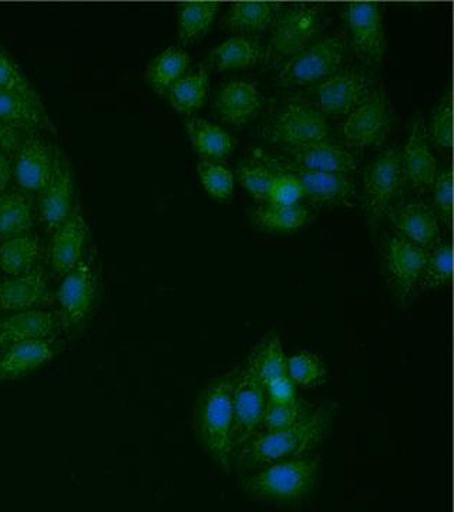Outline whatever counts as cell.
<instances>
[{
    "instance_id": "e575fe53",
    "label": "cell",
    "mask_w": 454,
    "mask_h": 512,
    "mask_svg": "<svg viewBox=\"0 0 454 512\" xmlns=\"http://www.w3.org/2000/svg\"><path fill=\"white\" fill-rule=\"evenodd\" d=\"M39 256L38 239L29 235L8 239L0 247V266L9 276H20L32 271Z\"/></svg>"
},
{
    "instance_id": "d6986e66",
    "label": "cell",
    "mask_w": 454,
    "mask_h": 512,
    "mask_svg": "<svg viewBox=\"0 0 454 512\" xmlns=\"http://www.w3.org/2000/svg\"><path fill=\"white\" fill-rule=\"evenodd\" d=\"M86 235V221L82 211L76 208L53 234L50 256H52V266L56 274L67 275L76 268L82 258Z\"/></svg>"
},
{
    "instance_id": "836d02e7",
    "label": "cell",
    "mask_w": 454,
    "mask_h": 512,
    "mask_svg": "<svg viewBox=\"0 0 454 512\" xmlns=\"http://www.w3.org/2000/svg\"><path fill=\"white\" fill-rule=\"evenodd\" d=\"M33 225L32 205L18 191L0 195V238L12 239L28 232Z\"/></svg>"
},
{
    "instance_id": "7a4b0ae2",
    "label": "cell",
    "mask_w": 454,
    "mask_h": 512,
    "mask_svg": "<svg viewBox=\"0 0 454 512\" xmlns=\"http://www.w3.org/2000/svg\"><path fill=\"white\" fill-rule=\"evenodd\" d=\"M238 369L204 387L194 407V430L201 446L224 468H232V394Z\"/></svg>"
},
{
    "instance_id": "3957f363",
    "label": "cell",
    "mask_w": 454,
    "mask_h": 512,
    "mask_svg": "<svg viewBox=\"0 0 454 512\" xmlns=\"http://www.w3.org/2000/svg\"><path fill=\"white\" fill-rule=\"evenodd\" d=\"M321 458L308 454L255 471L242 481L245 493L265 504L298 505L314 493Z\"/></svg>"
},
{
    "instance_id": "7c38bea8",
    "label": "cell",
    "mask_w": 454,
    "mask_h": 512,
    "mask_svg": "<svg viewBox=\"0 0 454 512\" xmlns=\"http://www.w3.org/2000/svg\"><path fill=\"white\" fill-rule=\"evenodd\" d=\"M342 16L348 25L356 55L368 66H379L385 59L386 36L378 3H346Z\"/></svg>"
},
{
    "instance_id": "8fae6325",
    "label": "cell",
    "mask_w": 454,
    "mask_h": 512,
    "mask_svg": "<svg viewBox=\"0 0 454 512\" xmlns=\"http://www.w3.org/2000/svg\"><path fill=\"white\" fill-rule=\"evenodd\" d=\"M376 89L371 74L359 69H343L315 87L316 109L325 117L349 116L369 99Z\"/></svg>"
},
{
    "instance_id": "5bb4252c",
    "label": "cell",
    "mask_w": 454,
    "mask_h": 512,
    "mask_svg": "<svg viewBox=\"0 0 454 512\" xmlns=\"http://www.w3.org/2000/svg\"><path fill=\"white\" fill-rule=\"evenodd\" d=\"M386 215L396 235L408 239L425 251H430L442 242L439 218L426 202L410 200L390 208Z\"/></svg>"
},
{
    "instance_id": "ffe728a7",
    "label": "cell",
    "mask_w": 454,
    "mask_h": 512,
    "mask_svg": "<svg viewBox=\"0 0 454 512\" xmlns=\"http://www.w3.org/2000/svg\"><path fill=\"white\" fill-rule=\"evenodd\" d=\"M94 295H96V276L86 262H79L76 268L66 275L57 291V298L65 311L66 318L73 325H79L86 318L92 308Z\"/></svg>"
},
{
    "instance_id": "cb8c5ba5",
    "label": "cell",
    "mask_w": 454,
    "mask_h": 512,
    "mask_svg": "<svg viewBox=\"0 0 454 512\" xmlns=\"http://www.w3.org/2000/svg\"><path fill=\"white\" fill-rule=\"evenodd\" d=\"M53 156L50 148L38 138H29L19 148L16 180L29 191H42L52 174Z\"/></svg>"
},
{
    "instance_id": "ac0fdd59",
    "label": "cell",
    "mask_w": 454,
    "mask_h": 512,
    "mask_svg": "<svg viewBox=\"0 0 454 512\" xmlns=\"http://www.w3.org/2000/svg\"><path fill=\"white\" fill-rule=\"evenodd\" d=\"M262 99L257 84L234 80L225 84L215 100L218 117L231 126L250 123L261 110Z\"/></svg>"
},
{
    "instance_id": "bcb514c9",
    "label": "cell",
    "mask_w": 454,
    "mask_h": 512,
    "mask_svg": "<svg viewBox=\"0 0 454 512\" xmlns=\"http://www.w3.org/2000/svg\"><path fill=\"white\" fill-rule=\"evenodd\" d=\"M22 146L19 131L0 120V153H15Z\"/></svg>"
},
{
    "instance_id": "44dd1931",
    "label": "cell",
    "mask_w": 454,
    "mask_h": 512,
    "mask_svg": "<svg viewBox=\"0 0 454 512\" xmlns=\"http://www.w3.org/2000/svg\"><path fill=\"white\" fill-rule=\"evenodd\" d=\"M49 296L45 272L32 269L28 274L10 276L0 284V309L3 311H32Z\"/></svg>"
},
{
    "instance_id": "b9f144b4",
    "label": "cell",
    "mask_w": 454,
    "mask_h": 512,
    "mask_svg": "<svg viewBox=\"0 0 454 512\" xmlns=\"http://www.w3.org/2000/svg\"><path fill=\"white\" fill-rule=\"evenodd\" d=\"M305 192L294 175L274 173L267 202L271 205H297L304 200Z\"/></svg>"
},
{
    "instance_id": "6da1fadb",
    "label": "cell",
    "mask_w": 454,
    "mask_h": 512,
    "mask_svg": "<svg viewBox=\"0 0 454 512\" xmlns=\"http://www.w3.org/2000/svg\"><path fill=\"white\" fill-rule=\"evenodd\" d=\"M334 404H319L304 423L287 430L257 433L232 457L238 473H255L262 468L312 454L329 436L334 423Z\"/></svg>"
},
{
    "instance_id": "ee69618b",
    "label": "cell",
    "mask_w": 454,
    "mask_h": 512,
    "mask_svg": "<svg viewBox=\"0 0 454 512\" xmlns=\"http://www.w3.org/2000/svg\"><path fill=\"white\" fill-rule=\"evenodd\" d=\"M436 215L443 224H452L453 217V173L450 168L437 171L432 185Z\"/></svg>"
},
{
    "instance_id": "52a82bcc",
    "label": "cell",
    "mask_w": 454,
    "mask_h": 512,
    "mask_svg": "<svg viewBox=\"0 0 454 512\" xmlns=\"http://www.w3.org/2000/svg\"><path fill=\"white\" fill-rule=\"evenodd\" d=\"M348 42L345 37H324L306 46L298 55L291 57L278 74L282 86H306L328 79L341 70L345 63Z\"/></svg>"
},
{
    "instance_id": "f35d334b",
    "label": "cell",
    "mask_w": 454,
    "mask_h": 512,
    "mask_svg": "<svg viewBox=\"0 0 454 512\" xmlns=\"http://www.w3.org/2000/svg\"><path fill=\"white\" fill-rule=\"evenodd\" d=\"M197 174L204 190L211 198L220 202H230L234 195V174L223 161L201 160L197 164Z\"/></svg>"
},
{
    "instance_id": "5b68a950",
    "label": "cell",
    "mask_w": 454,
    "mask_h": 512,
    "mask_svg": "<svg viewBox=\"0 0 454 512\" xmlns=\"http://www.w3.org/2000/svg\"><path fill=\"white\" fill-rule=\"evenodd\" d=\"M427 251L399 237L395 232L383 235L380 242V268L390 291L403 308L420 292Z\"/></svg>"
},
{
    "instance_id": "7dc6e473",
    "label": "cell",
    "mask_w": 454,
    "mask_h": 512,
    "mask_svg": "<svg viewBox=\"0 0 454 512\" xmlns=\"http://www.w3.org/2000/svg\"><path fill=\"white\" fill-rule=\"evenodd\" d=\"M10 175H12V167H10V161L6 154L0 153V195L5 192L10 181Z\"/></svg>"
},
{
    "instance_id": "9a60e30c",
    "label": "cell",
    "mask_w": 454,
    "mask_h": 512,
    "mask_svg": "<svg viewBox=\"0 0 454 512\" xmlns=\"http://www.w3.org/2000/svg\"><path fill=\"white\" fill-rule=\"evenodd\" d=\"M73 194H75V180H73L72 167L65 154L56 148L53 156L52 174L49 183L40 195V214L49 229L55 231L72 212Z\"/></svg>"
},
{
    "instance_id": "9c48e42d",
    "label": "cell",
    "mask_w": 454,
    "mask_h": 512,
    "mask_svg": "<svg viewBox=\"0 0 454 512\" xmlns=\"http://www.w3.org/2000/svg\"><path fill=\"white\" fill-rule=\"evenodd\" d=\"M267 407V393L261 380L247 363L238 369L237 382L232 394V457L255 434L260 433Z\"/></svg>"
},
{
    "instance_id": "d590c367",
    "label": "cell",
    "mask_w": 454,
    "mask_h": 512,
    "mask_svg": "<svg viewBox=\"0 0 454 512\" xmlns=\"http://www.w3.org/2000/svg\"><path fill=\"white\" fill-rule=\"evenodd\" d=\"M315 404L308 403L298 397L292 403H272L267 400L261 429L279 431L291 429L308 420L316 410Z\"/></svg>"
},
{
    "instance_id": "2e32d148",
    "label": "cell",
    "mask_w": 454,
    "mask_h": 512,
    "mask_svg": "<svg viewBox=\"0 0 454 512\" xmlns=\"http://www.w3.org/2000/svg\"><path fill=\"white\" fill-rule=\"evenodd\" d=\"M403 177L409 181L410 187L417 192H425L432 188L437 174L435 154L429 146V136L425 121L417 119L402 153H400Z\"/></svg>"
},
{
    "instance_id": "83f0119b",
    "label": "cell",
    "mask_w": 454,
    "mask_h": 512,
    "mask_svg": "<svg viewBox=\"0 0 454 512\" xmlns=\"http://www.w3.org/2000/svg\"><path fill=\"white\" fill-rule=\"evenodd\" d=\"M186 128L191 146L203 160L221 161L234 151V138L217 124L200 117H190L186 121Z\"/></svg>"
},
{
    "instance_id": "f1b7e54d",
    "label": "cell",
    "mask_w": 454,
    "mask_h": 512,
    "mask_svg": "<svg viewBox=\"0 0 454 512\" xmlns=\"http://www.w3.org/2000/svg\"><path fill=\"white\" fill-rule=\"evenodd\" d=\"M0 120L15 130L36 131L47 123L42 101L0 90Z\"/></svg>"
},
{
    "instance_id": "f6af8a7d",
    "label": "cell",
    "mask_w": 454,
    "mask_h": 512,
    "mask_svg": "<svg viewBox=\"0 0 454 512\" xmlns=\"http://www.w3.org/2000/svg\"><path fill=\"white\" fill-rule=\"evenodd\" d=\"M265 393L268 402L272 403H292L299 397L298 387L289 379L287 373L265 384Z\"/></svg>"
},
{
    "instance_id": "4dcf8cb0",
    "label": "cell",
    "mask_w": 454,
    "mask_h": 512,
    "mask_svg": "<svg viewBox=\"0 0 454 512\" xmlns=\"http://www.w3.org/2000/svg\"><path fill=\"white\" fill-rule=\"evenodd\" d=\"M247 366L250 367L255 376L261 380L262 384H267L277 377L285 375V365H287V356L282 349L281 336L277 330L269 332L264 339L255 346L250 357H248Z\"/></svg>"
},
{
    "instance_id": "277c9868",
    "label": "cell",
    "mask_w": 454,
    "mask_h": 512,
    "mask_svg": "<svg viewBox=\"0 0 454 512\" xmlns=\"http://www.w3.org/2000/svg\"><path fill=\"white\" fill-rule=\"evenodd\" d=\"M254 160L260 161L272 173H287L294 175L301 184L305 197L319 204L332 205V207H353L358 200L356 183L349 175L321 173V171L306 170L289 161L287 157L278 153L255 150L252 153Z\"/></svg>"
},
{
    "instance_id": "60d3db41",
    "label": "cell",
    "mask_w": 454,
    "mask_h": 512,
    "mask_svg": "<svg viewBox=\"0 0 454 512\" xmlns=\"http://www.w3.org/2000/svg\"><path fill=\"white\" fill-rule=\"evenodd\" d=\"M427 136L439 150L449 151L453 147V103L452 96H445L436 104Z\"/></svg>"
},
{
    "instance_id": "1f68e13d",
    "label": "cell",
    "mask_w": 454,
    "mask_h": 512,
    "mask_svg": "<svg viewBox=\"0 0 454 512\" xmlns=\"http://www.w3.org/2000/svg\"><path fill=\"white\" fill-rule=\"evenodd\" d=\"M210 90V76L204 66L198 67L193 73L184 74L167 96L171 106L178 113L193 114L200 110L207 100Z\"/></svg>"
},
{
    "instance_id": "ab89813d",
    "label": "cell",
    "mask_w": 454,
    "mask_h": 512,
    "mask_svg": "<svg viewBox=\"0 0 454 512\" xmlns=\"http://www.w3.org/2000/svg\"><path fill=\"white\" fill-rule=\"evenodd\" d=\"M237 175L242 187L254 200L262 204L267 202L269 187L274 178V173L269 168L257 160L245 161L238 165Z\"/></svg>"
},
{
    "instance_id": "603a6c76",
    "label": "cell",
    "mask_w": 454,
    "mask_h": 512,
    "mask_svg": "<svg viewBox=\"0 0 454 512\" xmlns=\"http://www.w3.org/2000/svg\"><path fill=\"white\" fill-rule=\"evenodd\" d=\"M52 340L40 339L15 343L0 352V380L19 379L49 362L53 357Z\"/></svg>"
},
{
    "instance_id": "8d00e7d4",
    "label": "cell",
    "mask_w": 454,
    "mask_h": 512,
    "mask_svg": "<svg viewBox=\"0 0 454 512\" xmlns=\"http://www.w3.org/2000/svg\"><path fill=\"white\" fill-rule=\"evenodd\" d=\"M285 373L297 387L316 389L328 379V367L315 353L298 352L287 357Z\"/></svg>"
},
{
    "instance_id": "e0dca14e",
    "label": "cell",
    "mask_w": 454,
    "mask_h": 512,
    "mask_svg": "<svg viewBox=\"0 0 454 512\" xmlns=\"http://www.w3.org/2000/svg\"><path fill=\"white\" fill-rule=\"evenodd\" d=\"M275 153L287 157L306 170L351 175L358 170V160L351 151L332 143L311 144L304 147H278Z\"/></svg>"
},
{
    "instance_id": "8992f818",
    "label": "cell",
    "mask_w": 454,
    "mask_h": 512,
    "mask_svg": "<svg viewBox=\"0 0 454 512\" xmlns=\"http://www.w3.org/2000/svg\"><path fill=\"white\" fill-rule=\"evenodd\" d=\"M403 180L398 147L383 148L366 167L363 173V207L373 238L383 215L388 214L395 204Z\"/></svg>"
},
{
    "instance_id": "484cf974",
    "label": "cell",
    "mask_w": 454,
    "mask_h": 512,
    "mask_svg": "<svg viewBox=\"0 0 454 512\" xmlns=\"http://www.w3.org/2000/svg\"><path fill=\"white\" fill-rule=\"evenodd\" d=\"M251 224L265 232L299 231L311 224L314 212L305 205H271L262 204L250 211Z\"/></svg>"
},
{
    "instance_id": "f546056e",
    "label": "cell",
    "mask_w": 454,
    "mask_h": 512,
    "mask_svg": "<svg viewBox=\"0 0 454 512\" xmlns=\"http://www.w3.org/2000/svg\"><path fill=\"white\" fill-rule=\"evenodd\" d=\"M190 64L191 57L183 47H168L150 63L147 82L157 94H168L171 87L187 73Z\"/></svg>"
},
{
    "instance_id": "4316f807",
    "label": "cell",
    "mask_w": 454,
    "mask_h": 512,
    "mask_svg": "<svg viewBox=\"0 0 454 512\" xmlns=\"http://www.w3.org/2000/svg\"><path fill=\"white\" fill-rule=\"evenodd\" d=\"M264 57L265 50L260 37L237 35L211 50L208 59L218 70L227 72L257 66Z\"/></svg>"
},
{
    "instance_id": "74e56055",
    "label": "cell",
    "mask_w": 454,
    "mask_h": 512,
    "mask_svg": "<svg viewBox=\"0 0 454 512\" xmlns=\"http://www.w3.org/2000/svg\"><path fill=\"white\" fill-rule=\"evenodd\" d=\"M453 245L442 241L435 248L427 251L425 269H423L420 291L442 288L452 281Z\"/></svg>"
},
{
    "instance_id": "d4e9b609",
    "label": "cell",
    "mask_w": 454,
    "mask_h": 512,
    "mask_svg": "<svg viewBox=\"0 0 454 512\" xmlns=\"http://www.w3.org/2000/svg\"><path fill=\"white\" fill-rule=\"evenodd\" d=\"M282 8L284 5L278 2L232 3L225 16L224 26L241 36H255L271 28Z\"/></svg>"
},
{
    "instance_id": "4fadbf2b",
    "label": "cell",
    "mask_w": 454,
    "mask_h": 512,
    "mask_svg": "<svg viewBox=\"0 0 454 512\" xmlns=\"http://www.w3.org/2000/svg\"><path fill=\"white\" fill-rule=\"evenodd\" d=\"M390 121L392 106L388 94L385 87H376L369 99L349 114L343 124V137L356 150L378 146L388 134Z\"/></svg>"
},
{
    "instance_id": "7402d4cb",
    "label": "cell",
    "mask_w": 454,
    "mask_h": 512,
    "mask_svg": "<svg viewBox=\"0 0 454 512\" xmlns=\"http://www.w3.org/2000/svg\"><path fill=\"white\" fill-rule=\"evenodd\" d=\"M56 325L55 313L49 311L16 312L8 318L0 319V350L15 343L47 339Z\"/></svg>"
},
{
    "instance_id": "7bdbcfd3",
    "label": "cell",
    "mask_w": 454,
    "mask_h": 512,
    "mask_svg": "<svg viewBox=\"0 0 454 512\" xmlns=\"http://www.w3.org/2000/svg\"><path fill=\"white\" fill-rule=\"evenodd\" d=\"M0 90L39 99L38 93L30 86L18 64L2 52H0Z\"/></svg>"
},
{
    "instance_id": "d6a6232c",
    "label": "cell",
    "mask_w": 454,
    "mask_h": 512,
    "mask_svg": "<svg viewBox=\"0 0 454 512\" xmlns=\"http://www.w3.org/2000/svg\"><path fill=\"white\" fill-rule=\"evenodd\" d=\"M220 3L186 2L178 9V36L184 45L198 42L207 35L217 18Z\"/></svg>"
},
{
    "instance_id": "ba28073f",
    "label": "cell",
    "mask_w": 454,
    "mask_h": 512,
    "mask_svg": "<svg viewBox=\"0 0 454 512\" xmlns=\"http://www.w3.org/2000/svg\"><path fill=\"white\" fill-rule=\"evenodd\" d=\"M322 28V8L315 3H295L279 10L271 25L268 59L294 57L309 46Z\"/></svg>"
},
{
    "instance_id": "30bf717a",
    "label": "cell",
    "mask_w": 454,
    "mask_h": 512,
    "mask_svg": "<svg viewBox=\"0 0 454 512\" xmlns=\"http://www.w3.org/2000/svg\"><path fill=\"white\" fill-rule=\"evenodd\" d=\"M328 120L314 104L289 103L279 111L269 128V137L279 147L295 148L331 143Z\"/></svg>"
}]
</instances>
